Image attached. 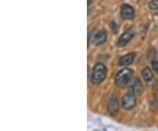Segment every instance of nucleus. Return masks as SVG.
Wrapping results in <instances>:
<instances>
[{"mask_svg": "<svg viewBox=\"0 0 158 131\" xmlns=\"http://www.w3.org/2000/svg\"><path fill=\"white\" fill-rule=\"evenodd\" d=\"M135 36V31L133 29H128L123 34H121V36L118 38L117 41V47L118 48H123L127 45L130 40H132Z\"/></svg>", "mask_w": 158, "mask_h": 131, "instance_id": "4", "label": "nucleus"}, {"mask_svg": "<svg viewBox=\"0 0 158 131\" xmlns=\"http://www.w3.org/2000/svg\"><path fill=\"white\" fill-rule=\"evenodd\" d=\"M92 2H93V0H88V6H90Z\"/></svg>", "mask_w": 158, "mask_h": 131, "instance_id": "14", "label": "nucleus"}, {"mask_svg": "<svg viewBox=\"0 0 158 131\" xmlns=\"http://www.w3.org/2000/svg\"><path fill=\"white\" fill-rule=\"evenodd\" d=\"M148 7L151 10H158V0H151L148 3Z\"/></svg>", "mask_w": 158, "mask_h": 131, "instance_id": "11", "label": "nucleus"}, {"mask_svg": "<svg viewBox=\"0 0 158 131\" xmlns=\"http://www.w3.org/2000/svg\"><path fill=\"white\" fill-rule=\"evenodd\" d=\"M135 58V53H129L127 55H125L118 60V65L119 66H128L132 64Z\"/></svg>", "mask_w": 158, "mask_h": 131, "instance_id": "8", "label": "nucleus"}, {"mask_svg": "<svg viewBox=\"0 0 158 131\" xmlns=\"http://www.w3.org/2000/svg\"><path fill=\"white\" fill-rule=\"evenodd\" d=\"M142 91H143V86L140 79L136 78L134 80L130 86V92L133 93L135 96H139L142 93Z\"/></svg>", "mask_w": 158, "mask_h": 131, "instance_id": "6", "label": "nucleus"}, {"mask_svg": "<svg viewBox=\"0 0 158 131\" xmlns=\"http://www.w3.org/2000/svg\"><path fill=\"white\" fill-rule=\"evenodd\" d=\"M152 68L156 72H158V58H156V57H155V58L153 59Z\"/></svg>", "mask_w": 158, "mask_h": 131, "instance_id": "13", "label": "nucleus"}, {"mask_svg": "<svg viewBox=\"0 0 158 131\" xmlns=\"http://www.w3.org/2000/svg\"><path fill=\"white\" fill-rule=\"evenodd\" d=\"M106 38H107L106 34L105 32H103V31H99V32H98V33L95 34L92 41H93V43H94L95 45H101V44L106 42Z\"/></svg>", "mask_w": 158, "mask_h": 131, "instance_id": "9", "label": "nucleus"}, {"mask_svg": "<svg viewBox=\"0 0 158 131\" xmlns=\"http://www.w3.org/2000/svg\"><path fill=\"white\" fill-rule=\"evenodd\" d=\"M118 108H119V104H118V98L116 97L115 95H113V97L111 98L110 101L108 103L107 111L109 112V114L114 115L118 113Z\"/></svg>", "mask_w": 158, "mask_h": 131, "instance_id": "7", "label": "nucleus"}, {"mask_svg": "<svg viewBox=\"0 0 158 131\" xmlns=\"http://www.w3.org/2000/svg\"><path fill=\"white\" fill-rule=\"evenodd\" d=\"M111 28L113 30V34H117L118 31V26L115 21H112L111 22Z\"/></svg>", "mask_w": 158, "mask_h": 131, "instance_id": "12", "label": "nucleus"}, {"mask_svg": "<svg viewBox=\"0 0 158 131\" xmlns=\"http://www.w3.org/2000/svg\"><path fill=\"white\" fill-rule=\"evenodd\" d=\"M122 107L126 110H131L136 106L135 96L133 93H127L126 94L122 99Z\"/></svg>", "mask_w": 158, "mask_h": 131, "instance_id": "5", "label": "nucleus"}, {"mask_svg": "<svg viewBox=\"0 0 158 131\" xmlns=\"http://www.w3.org/2000/svg\"><path fill=\"white\" fill-rule=\"evenodd\" d=\"M133 77V70L129 68H125L118 71L115 78V85L118 88H123L129 83Z\"/></svg>", "mask_w": 158, "mask_h": 131, "instance_id": "2", "label": "nucleus"}, {"mask_svg": "<svg viewBox=\"0 0 158 131\" xmlns=\"http://www.w3.org/2000/svg\"><path fill=\"white\" fill-rule=\"evenodd\" d=\"M106 74H107V68L106 67V65L102 63H98L93 68L90 81L94 85H98L105 80Z\"/></svg>", "mask_w": 158, "mask_h": 131, "instance_id": "1", "label": "nucleus"}, {"mask_svg": "<svg viewBox=\"0 0 158 131\" xmlns=\"http://www.w3.org/2000/svg\"><path fill=\"white\" fill-rule=\"evenodd\" d=\"M120 15L125 20H132L135 19V11L133 6L127 4H124L120 7Z\"/></svg>", "mask_w": 158, "mask_h": 131, "instance_id": "3", "label": "nucleus"}, {"mask_svg": "<svg viewBox=\"0 0 158 131\" xmlns=\"http://www.w3.org/2000/svg\"><path fill=\"white\" fill-rule=\"evenodd\" d=\"M142 77H143V78L145 81H147V82H150L151 80L153 79V73L152 71H151V70L149 68H144V70H142Z\"/></svg>", "mask_w": 158, "mask_h": 131, "instance_id": "10", "label": "nucleus"}]
</instances>
